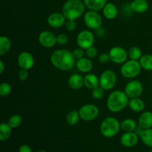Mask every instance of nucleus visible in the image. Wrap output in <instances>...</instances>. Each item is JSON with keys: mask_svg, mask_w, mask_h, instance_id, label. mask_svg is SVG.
<instances>
[{"mask_svg": "<svg viewBox=\"0 0 152 152\" xmlns=\"http://www.w3.org/2000/svg\"><path fill=\"white\" fill-rule=\"evenodd\" d=\"M65 28L68 31H74L77 28L76 20H67L65 22Z\"/></svg>", "mask_w": 152, "mask_h": 152, "instance_id": "obj_37", "label": "nucleus"}, {"mask_svg": "<svg viewBox=\"0 0 152 152\" xmlns=\"http://www.w3.org/2000/svg\"><path fill=\"white\" fill-rule=\"evenodd\" d=\"M141 67L146 71H152V55H142L139 60Z\"/></svg>", "mask_w": 152, "mask_h": 152, "instance_id": "obj_29", "label": "nucleus"}, {"mask_svg": "<svg viewBox=\"0 0 152 152\" xmlns=\"http://www.w3.org/2000/svg\"><path fill=\"white\" fill-rule=\"evenodd\" d=\"M149 4L146 0H134L131 3V8L136 13H142L147 11Z\"/></svg>", "mask_w": 152, "mask_h": 152, "instance_id": "obj_21", "label": "nucleus"}, {"mask_svg": "<svg viewBox=\"0 0 152 152\" xmlns=\"http://www.w3.org/2000/svg\"><path fill=\"white\" fill-rule=\"evenodd\" d=\"M117 83V75L111 70L103 71L99 77V86L105 91L111 90Z\"/></svg>", "mask_w": 152, "mask_h": 152, "instance_id": "obj_7", "label": "nucleus"}, {"mask_svg": "<svg viewBox=\"0 0 152 152\" xmlns=\"http://www.w3.org/2000/svg\"><path fill=\"white\" fill-rule=\"evenodd\" d=\"M104 95H105V90L100 86L92 90V96L94 99L99 100V99H102Z\"/></svg>", "mask_w": 152, "mask_h": 152, "instance_id": "obj_33", "label": "nucleus"}, {"mask_svg": "<svg viewBox=\"0 0 152 152\" xmlns=\"http://www.w3.org/2000/svg\"><path fill=\"white\" fill-rule=\"evenodd\" d=\"M129 96L125 91H114L111 92L107 99V107L111 112L117 113L123 111L129 105Z\"/></svg>", "mask_w": 152, "mask_h": 152, "instance_id": "obj_3", "label": "nucleus"}, {"mask_svg": "<svg viewBox=\"0 0 152 152\" xmlns=\"http://www.w3.org/2000/svg\"><path fill=\"white\" fill-rule=\"evenodd\" d=\"M37 152H47V151H45V150H40V151H38Z\"/></svg>", "mask_w": 152, "mask_h": 152, "instance_id": "obj_42", "label": "nucleus"}, {"mask_svg": "<svg viewBox=\"0 0 152 152\" xmlns=\"http://www.w3.org/2000/svg\"><path fill=\"white\" fill-rule=\"evenodd\" d=\"M17 62L21 69L25 70L31 69L35 63V60H34L33 55L28 51H23L19 53Z\"/></svg>", "mask_w": 152, "mask_h": 152, "instance_id": "obj_13", "label": "nucleus"}, {"mask_svg": "<svg viewBox=\"0 0 152 152\" xmlns=\"http://www.w3.org/2000/svg\"><path fill=\"white\" fill-rule=\"evenodd\" d=\"M84 22L86 26L92 30H97L101 28L102 19L98 11L89 10L84 15Z\"/></svg>", "mask_w": 152, "mask_h": 152, "instance_id": "obj_8", "label": "nucleus"}, {"mask_svg": "<svg viewBox=\"0 0 152 152\" xmlns=\"http://www.w3.org/2000/svg\"><path fill=\"white\" fill-rule=\"evenodd\" d=\"M142 91L143 86L138 80H132L129 82L125 87V93L130 99L139 97L142 94Z\"/></svg>", "mask_w": 152, "mask_h": 152, "instance_id": "obj_11", "label": "nucleus"}, {"mask_svg": "<svg viewBox=\"0 0 152 152\" xmlns=\"http://www.w3.org/2000/svg\"><path fill=\"white\" fill-rule=\"evenodd\" d=\"M72 52H73V54H74V57L76 58V59H77H77H81V58L84 57V55H85V53H86V51H85L84 49L82 48H80V47L75 48Z\"/></svg>", "mask_w": 152, "mask_h": 152, "instance_id": "obj_34", "label": "nucleus"}, {"mask_svg": "<svg viewBox=\"0 0 152 152\" xmlns=\"http://www.w3.org/2000/svg\"><path fill=\"white\" fill-rule=\"evenodd\" d=\"M22 123V117L19 114H13L8 119L7 123L10 126L12 129H16L19 127Z\"/></svg>", "mask_w": 152, "mask_h": 152, "instance_id": "obj_31", "label": "nucleus"}, {"mask_svg": "<svg viewBox=\"0 0 152 152\" xmlns=\"http://www.w3.org/2000/svg\"><path fill=\"white\" fill-rule=\"evenodd\" d=\"M129 107L134 112H141L145 108V102L140 97L133 98L129 100Z\"/></svg>", "mask_w": 152, "mask_h": 152, "instance_id": "obj_23", "label": "nucleus"}, {"mask_svg": "<svg viewBox=\"0 0 152 152\" xmlns=\"http://www.w3.org/2000/svg\"><path fill=\"white\" fill-rule=\"evenodd\" d=\"M68 86L74 90H79L84 86V78L80 74H74L68 79Z\"/></svg>", "mask_w": 152, "mask_h": 152, "instance_id": "obj_17", "label": "nucleus"}, {"mask_svg": "<svg viewBox=\"0 0 152 152\" xmlns=\"http://www.w3.org/2000/svg\"><path fill=\"white\" fill-rule=\"evenodd\" d=\"M19 152H32V149L28 145L24 144V145H22L19 147Z\"/></svg>", "mask_w": 152, "mask_h": 152, "instance_id": "obj_40", "label": "nucleus"}, {"mask_svg": "<svg viewBox=\"0 0 152 152\" xmlns=\"http://www.w3.org/2000/svg\"><path fill=\"white\" fill-rule=\"evenodd\" d=\"M12 134V128L8 123H2L0 125V140L4 141L8 140Z\"/></svg>", "mask_w": 152, "mask_h": 152, "instance_id": "obj_24", "label": "nucleus"}, {"mask_svg": "<svg viewBox=\"0 0 152 152\" xmlns=\"http://www.w3.org/2000/svg\"><path fill=\"white\" fill-rule=\"evenodd\" d=\"M121 129H123L125 132H134L137 129V123L134 120L130 118H127L123 120L121 123Z\"/></svg>", "mask_w": 152, "mask_h": 152, "instance_id": "obj_26", "label": "nucleus"}, {"mask_svg": "<svg viewBox=\"0 0 152 152\" xmlns=\"http://www.w3.org/2000/svg\"><path fill=\"white\" fill-rule=\"evenodd\" d=\"M141 140L145 144L146 146L152 148V129H143V131L141 133L140 136Z\"/></svg>", "mask_w": 152, "mask_h": 152, "instance_id": "obj_27", "label": "nucleus"}, {"mask_svg": "<svg viewBox=\"0 0 152 152\" xmlns=\"http://www.w3.org/2000/svg\"><path fill=\"white\" fill-rule=\"evenodd\" d=\"M108 54L110 56V60L116 64H123L126 62L129 57L128 52L120 46L111 48L108 52Z\"/></svg>", "mask_w": 152, "mask_h": 152, "instance_id": "obj_10", "label": "nucleus"}, {"mask_svg": "<svg viewBox=\"0 0 152 152\" xmlns=\"http://www.w3.org/2000/svg\"><path fill=\"white\" fill-rule=\"evenodd\" d=\"M99 108L94 104H86L79 110L80 119L86 122L95 120L99 115Z\"/></svg>", "mask_w": 152, "mask_h": 152, "instance_id": "obj_6", "label": "nucleus"}, {"mask_svg": "<svg viewBox=\"0 0 152 152\" xmlns=\"http://www.w3.org/2000/svg\"><path fill=\"white\" fill-rule=\"evenodd\" d=\"M86 54L88 57L92 59V58L96 57V56L97 55V50H96V48L95 47L91 46V47H90V48H88V49H86Z\"/></svg>", "mask_w": 152, "mask_h": 152, "instance_id": "obj_35", "label": "nucleus"}, {"mask_svg": "<svg viewBox=\"0 0 152 152\" xmlns=\"http://www.w3.org/2000/svg\"><path fill=\"white\" fill-rule=\"evenodd\" d=\"M86 7L90 10L99 11L107 4V0H83Z\"/></svg>", "mask_w": 152, "mask_h": 152, "instance_id": "obj_22", "label": "nucleus"}, {"mask_svg": "<svg viewBox=\"0 0 152 152\" xmlns=\"http://www.w3.org/2000/svg\"><path fill=\"white\" fill-rule=\"evenodd\" d=\"M50 59L52 65L61 71H69L76 65L77 62L73 52L66 49H58L53 51Z\"/></svg>", "mask_w": 152, "mask_h": 152, "instance_id": "obj_1", "label": "nucleus"}, {"mask_svg": "<svg viewBox=\"0 0 152 152\" xmlns=\"http://www.w3.org/2000/svg\"><path fill=\"white\" fill-rule=\"evenodd\" d=\"M102 12H103V15L107 19L109 20H112V19H115L118 14V9H117V6L113 3H107L105 5V7L102 9Z\"/></svg>", "mask_w": 152, "mask_h": 152, "instance_id": "obj_18", "label": "nucleus"}, {"mask_svg": "<svg viewBox=\"0 0 152 152\" xmlns=\"http://www.w3.org/2000/svg\"><path fill=\"white\" fill-rule=\"evenodd\" d=\"M98 59H99V62H101V63H102V64L107 63V62L110 60L109 54H108V53H101V54L99 56Z\"/></svg>", "mask_w": 152, "mask_h": 152, "instance_id": "obj_39", "label": "nucleus"}, {"mask_svg": "<svg viewBox=\"0 0 152 152\" xmlns=\"http://www.w3.org/2000/svg\"><path fill=\"white\" fill-rule=\"evenodd\" d=\"M56 42L59 45H65L68 42V37L65 34H60L56 36Z\"/></svg>", "mask_w": 152, "mask_h": 152, "instance_id": "obj_36", "label": "nucleus"}, {"mask_svg": "<svg viewBox=\"0 0 152 152\" xmlns=\"http://www.w3.org/2000/svg\"><path fill=\"white\" fill-rule=\"evenodd\" d=\"M128 55H129V57L131 59L137 61H139L141 56H142L140 48L137 47V46H133V47L131 48L129 51H128Z\"/></svg>", "mask_w": 152, "mask_h": 152, "instance_id": "obj_30", "label": "nucleus"}, {"mask_svg": "<svg viewBox=\"0 0 152 152\" xmlns=\"http://www.w3.org/2000/svg\"><path fill=\"white\" fill-rule=\"evenodd\" d=\"M141 69H142V67L139 61L130 59L123 64L120 72H121L122 76L125 78L133 79L140 74Z\"/></svg>", "mask_w": 152, "mask_h": 152, "instance_id": "obj_5", "label": "nucleus"}, {"mask_svg": "<svg viewBox=\"0 0 152 152\" xmlns=\"http://www.w3.org/2000/svg\"><path fill=\"white\" fill-rule=\"evenodd\" d=\"M47 21L50 27L53 28H59L65 25L67 19H65L63 13L55 12L49 15Z\"/></svg>", "mask_w": 152, "mask_h": 152, "instance_id": "obj_14", "label": "nucleus"}, {"mask_svg": "<svg viewBox=\"0 0 152 152\" xmlns=\"http://www.w3.org/2000/svg\"><path fill=\"white\" fill-rule=\"evenodd\" d=\"M84 86L88 89L96 88L99 86V78L94 74H88L84 77Z\"/></svg>", "mask_w": 152, "mask_h": 152, "instance_id": "obj_20", "label": "nucleus"}, {"mask_svg": "<svg viewBox=\"0 0 152 152\" xmlns=\"http://www.w3.org/2000/svg\"><path fill=\"white\" fill-rule=\"evenodd\" d=\"M138 140H139L138 135L134 132H126L122 135L120 138V142L123 146L126 148H132L137 144Z\"/></svg>", "mask_w": 152, "mask_h": 152, "instance_id": "obj_15", "label": "nucleus"}, {"mask_svg": "<svg viewBox=\"0 0 152 152\" xmlns=\"http://www.w3.org/2000/svg\"><path fill=\"white\" fill-rule=\"evenodd\" d=\"M86 4L82 0H68L62 6V13L67 20H77L85 13Z\"/></svg>", "mask_w": 152, "mask_h": 152, "instance_id": "obj_2", "label": "nucleus"}, {"mask_svg": "<svg viewBox=\"0 0 152 152\" xmlns=\"http://www.w3.org/2000/svg\"><path fill=\"white\" fill-rule=\"evenodd\" d=\"M39 42L42 46L47 48H53L57 43L56 42V36L53 33L49 31H42L38 37Z\"/></svg>", "mask_w": 152, "mask_h": 152, "instance_id": "obj_12", "label": "nucleus"}, {"mask_svg": "<svg viewBox=\"0 0 152 152\" xmlns=\"http://www.w3.org/2000/svg\"><path fill=\"white\" fill-rule=\"evenodd\" d=\"M80 119L79 111L73 110L69 111L66 116V122L69 126H75L79 123Z\"/></svg>", "mask_w": 152, "mask_h": 152, "instance_id": "obj_28", "label": "nucleus"}, {"mask_svg": "<svg viewBox=\"0 0 152 152\" xmlns=\"http://www.w3.org/2000/svg\"><path fill=\"white\" fill-rule=\"evenodd\" d=\"M28 75H29V74H28V70L22 69L19 72L18 77H19V79L20 81H25L28 79Z\"/></svg>", "mask_w": 152, "mask_h": 152, "instance_id": "obj_38", "label": "nucleus"}, {"mask_svg": "<svg viewBox=\"0 0 152 152\" xmlns=\"http://www.w3.org/2000/svg\"><path fill=\"white\" fill-rule=\"evenodd\" d=\"M139 126L142 129H147L152 127V112L151 111H145L140 116L138 120Z\"/></svg>", "mask_w": 152, "mask_h": 152, "instance_id": "obj_19", "label": "nucleus"}, {"mask_svg": "<svg viewBox=\"0 0 152 152\" xmlns=\"http://www.w3.org/2000/svg\"><path fill=\"white\" fill-rule=\"evenodd\" d=\"M4 71V64L2 60L0 61V74H2Z\"/></svg>", "mask_w": 152, "mask_h": 152, "instance_id": "obj_41", "label": "nucleus"}, {"mask_svg": "<svg viewBox=\"0 0 152 152\" xmlns=\"http://www.w3.org/2000/svg\"><path fill=\"white\" fill-rule=\"evenodd\" d=\"M121 129L120 123L117 119L108 117L104 119L100 125V132L103 137L111 138L115 137Z\"/></svg>", "mask_w": 152, "mask_h": 152, "instance_id": "obj_4", "label": "nucleus"}, {"mask_svg": "<svg viewBox=\"0 0 152 152\" xmlns=\"http://www.w3.org/2000/svg\"><path fill=\"white\" fill-rule=\"evenodd\" d=\"M76 66L80 72L89 73L93 68V63L90 58L83 57L77 59L76 62Z\"/></svg>", "mask_w": 152, "mask_h": 152, "instance_id": "obj_16", "label": "nucleus"}, {"mask_svg": "<svg viewBox=\"0 0 152 152\" xmlns=\"http://www.w3.org/2000/svg\"><path fill=\"white\" fill-rule=\"evenodd\" d=\"M12 91V87L9 83H2L0 85V95L1 96H7L10 94Z\"/></svg>", "mask_w": 152, "mask_h": 152, "instance_id": "obj_32", "label": "nucleus"}, {"mask_svg": "<svg viewBox=\"0 0 152 152\" xmlns=\"http://www.w3.org/2000/svg\"><path fill=\"white\" fill-rule=\"evenodd\" d=\"M150 152H152V149L151 150V151H150Z\"/></svg>", "mask_w": 152, "mask_h": 152, "instance_id": "obj_43", "label": "nucleus"}, {"mask_svg": "<svg viewBox=\"0 0 152 152\" xmlns=\"http://www.w3.org/2000/svg\"><path fill=\"white\" fill-rule=\"evenodd\" d=\"M11 48V41L8 37L5 36H1L0 37V55L6 54Z\"/></svg>", "mask_w": 152, "mask_h": 152, "instance_id": "obj_25", "label": "nucleus"}, {"mask_svg": "<svg viewBox=\"0 0 152 152\" xmlns=\"http://www.w3.org/2000/svg\"><path fill=\"white\" fill-rule=\"evenodd\" d=\"M77 43L79 47L86 50L94 44V36L91 31L83 30L80 31L77 37Z\"/></svg>", "mask_w": 152, "mask_h": 152, "instance_id": "obj_9", "label": "nucleus"}]
</instances>
